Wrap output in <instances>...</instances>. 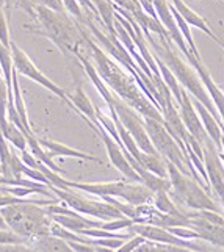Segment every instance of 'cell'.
I'll list each match as a JSON object with an SVG mask.
<instances>
[{
    "mask_svg": "<svg viewBox=\"0 0 224 252\" xmlns=\"http://www.w3.org/2000/svg\"><path fill=\"white\" fill-rule=\"evenodd\" d=\"M94 132H96L100 138L103 144H105V149H107V154H108V158H110V163L113 164V166L121 172L124 174V177L127 180H132V182H143L141 177L138 176V172L133 169V166L130 163H128L126 154H124V147L119 146V143H116L113 138L110 136V133L107 132L105 128L100 126V123H97L94 126Z\"/></svg>",
    "mask_w": 224,
    "mask_h": 252,
    "instance_id": "8fae6325",
    "label": "cell"
},
{
    "mask_svg": "<svg viewBox=\"0 0 224 252\" xmlns=\"http://www.w3.org/2000/svg\"><path fill=\"white\" fill-rule=\"evenodd\" d=\"M138 163L148 171L154 172L159 177H168V168H166V160L161 157L160 154H148V152H140L138 157Z\"/></svg>",
    "mask_w": 224,
    "mask_h": 252,
    "instance_id": "603a6c76",
    "label": "cell"
},
{
    "mask_svg": "<svg viewBox=\"0 0 224 252\" xmlns=\"http://www.w3.org/2000/svg\"><path fill=\"white\" fill-rule=\"evenodd\" d=\"M5 227H8V225H6L5 220L2 218V215H0V229H5Z\"/></svg>",
    "mask_w": 224,
    "mask_h": 252,
    "instance_id": "74e56055",
    "label": "cell"
},
{
    "mask_svg": "<svg viewBox=\"0 0 224 252\" xmlns=\"http://www.w3.org/2000/svg\"><path fill=\"white\" fill-rule=\"evenodd\" d=\"M8 85L0 71V128L6 126V108H8Z\"/></svg>",
    "mask_w": 224,
    "mask_h": 252,
    "instance_id": "f546056e",
    "label": "cell"
},
{
    "mask_svg": "<svg viewBox=\"0 0 224 252\" xmlns=\"http://www.w3.org/2000/svg\"><path fill=\"white\" fill-rule=\"evenodd\" d=\"M0 42L6 47H10V42H11L10 32H8V17L2 5H0Z\"/></svg>",
    "mask_w": 224,
    "mask_h": 252,
    "instance_id": "4dcf8cb0",
    "label": "cell"
},
{
    "mask_svg": "<svg viewBox=\"0 0 224 252\" xmlns=\"http://www.w3.org/2000/svg\"><path fill=\"white\" fill-rule=\"evenodd\" d=\"M0 176H2V168H0Z\"/></svg>",
    "mask_w": 224,
    "mask_h": 252,
    "instance_id": "60d3db41",
    "label": "cell"
},
{
    "mask_svg": "<svg viewBox=\"0 0 224 252\" xmlns=\"http://www.w3.org/2000/svg\"><path fill=\"white\" fill-rule=\"evenodd\" d=\"M63 2V6H64V10L69 13V14H72L74 17H77L79 21H85V17H83V13H82V8H80V3L77 2V0H62Z\"/></svg>",
    "mask_w": 224,
    "mask_h": 252,
    "instance_id": "d6a6232c",
    "label": "cell"
},
{
    "mask_svg": "<svg viewBox=\"0 0 224 252\" xmlns=\"http://www.w3.org/2000/svg\"><path fill=\"white\" fill-rule=\"evenodd\" d=\"M177 105H179L180 118H182L188 132L192 133L201 144L209 141L210 138H209V135H207L205 128L201 123V118H199V115H197L192 99L188 97V93L184 88H182V99H180V102L177 103Z\"/></svg>",
    "mask_w": 224,
    "mask_h": 252,
    "instance_id": "5bb4252c",
    "label": "cell"
},
{
    "mask_svg": "<svg viewBox=\"0 0 224 252\" xmlns=\"http://www.w3.org/2000/svg\"><path fill=\"white\" fill-rule=\"evenodd\" d=\"M38 3L39 5H44V6L50 8V10L58 11V13H64L66 11L62 0H38Z\"/></svg>",
    "mask_w": 224,
    "mask_h": 252,
    "instance_id": "e575fe53",
    "label": "cell"
},
{
    "mask_svg": "<svg viewBox=\"0 0 224 252\" xmlns=\"http://www.w3.org/2000/svg\"><path fill=\"white\" fill-rule=\"evenodd\" d=\"M32 251H72L69 243L55 235H41L33 237L30 241Z\"/></svg>",
    "mask_w": 224,
    "mask_h": 252,
    "instance_id": "7402d4cb",
    "label": "cell"
},
{
    "mask_svg": "<svg viewBox=\"0 0 224 252\" xmlns=\"http://www.w3.org/2000/svg\"><path fill=\"white\" fill-rule=\"evenodd\" d=\"M146 241V238L144 237H141V235H136V237H130L128 240H126L124 243H123V246H121L118 251L119 252H132V251H136L138 248H140L143 243Z\"/></svg>",
    "mask_w": 224,
    "mask_h": 252,
    "instance_id": "1f68e13d",
    "label": "cell"
},
{
    "mask_svg": "<svg viewBox=\"0 0 224 252\" xmlns=\"http://www.w3.org/2000/svg\"><path fill=\"white\" fill-rule=\"evenodd\" d=\"M128 180H116V182H91V184H85V182H71L66 179L64 188H74L79 189L85 194H90L94 197H119L123 199L127 189Z\"/></svg>",
    "mask_w": 224,
    "mask_h": 252,
    "instance_id": "4fadbf2b",
    "label": "cell"
},
{
    "mask_svg": "<svg viewBox=\"0 0 224 252\" xmlns=\"http://www.w3.org/2000/svg\"><path fill=\"white\" fill-rule=\"evenodd\" d=\"M10 49L13 52V66L17 71V74L22 75V77H27V79L36 82L41 86H44L46 90H49L50 93L58 95L60 99H63L67 105L72 108V103L67 97V93L62 88V86H58L55 82H52L46 74H42L39 69L34 66V63L30 60V57L25 54L22 49L17 47L14 42H10Z\"/></svg>",
    "mask_w": 224,
    "mask_h": 252,
    "instance_id": "9c48e42d",
    "label": "cell"
},
{
    "mask_svg": "<svg viewBox=\"0 0 224 252\" xmlns=\"http://www.w3.org/2000/svg\"><path fill=\"white\" fill-rule=\"evenodd\" d=\"M30 241L32 238L29 237H22L19 233H16L11 229H0V245L3 246H17V245H22V246H27L30 248Z\"/></svg>",
    "mask_w": 224,
    "mask_h": 252,
    "instance_id": "f1b7e54d",
    "label": "cell"
},
{
    "mask_svg": "<svg viewBox=\"0 0 224 252\" xmlns=\"http://www.w3.org/2000/svg\"><path fill=\"white\" fill-rule=\"evenodd\" d=\"M77 2L80 3V6L86 8V10L91 11V13H93L94 16H96V17H99V14H97V8H96V5H94L93 0H77Z\"/></svg>",
    "mask_w": 224,
    "mask_h": 252,
    "instance_id": "d590c367",
    "label": "cell"
},
{
    "mask_svg": "<svg viewBox=\"0 0 224 252\" xmlns=\"http://www.w3.org/2000/svg\"><path fill=\"white\" fill-rule=\"evenodd\" d=\"M143 121H144V127L148 130V135L155 147V151H157L165 160L171 161L172 164H176V166L184 174H187V176L194 174V179L199 182L204 188H207V191L210 193V188L204 184L201 176H197V171L194 169L193 163L190 161L187 152L184 151V147H180V144L176 141V138L168 132L165 124L159 119L148 118V116H143Z\"/></svg>",
    "mask_w": 224,
    "mask_h": 252,
    "instance_id": "5b68a950",
    "label": "cell"
},
{
    "mask_svg": "<svg viewBox=\"0 0 224 252\" xmlns=\"http://www.w3.org/2000/svg\"><path fill=\"white\" fill-rule=\"evenodd\" d=\"M154 58H155V63H157L159 66V71H160V77H161V80L165 82V85L169 88L171 94H172V97H174V100L179 103L180 99H182V86H180V83L177 82L176 79V75L171 72V69L163 63V60L159 58L157 55L154 54Z\"/></svg>",
    "mask_w": 224,
    "mask_h": 252,
    "instance_id": "cb8c5ba5",
    "label": "cell"
},
{
    "mask_svg": "<svg viewBox=\"0 0 224 252\" xmlns=\"http://www.w3.org/2000/svg\"><path fill=\"white\" fill-rule=\"evenodd\" d=\"M0 193H3V191H2V187H0Z\"/></svg>",
    "mask_w": 224,
    "mask_h": 252,
    "instance_id": "ab89813d",
    "label": "cell"
},
{
    "mask_svg": "<svg viewBox=\"0 0 224 252\" xmlns=\"http://www.w3.org/2000/svg\"><path fill=\"white\" fill-rule=\"evenodd\" d=\"M13 105L14 110L17 113V116L21 118V123L24 126V133H33V130L30 127V121H29V113L27 108H25V103H24V97H22V93H21V86H19V79H17V71L13 69Z\"/></svg>",
    "mask_w": 224,
    "mask_h": 252,
    "instance_id": "44dd1931",
    "label": "cell"
},
{
    "mask_svg": "<svg viewBox=\"0 0 224 252\" xmlns=\"http://www.w3.org/2000/svg\"><path fill=\"white\" fill-rule=\"evenodd\" d=\"M13 2L17 5V6H21L24 11H27L33 19L36 17V11H34V6H36V2L34 0H13Z\"/></svg>",
    "mask_w": 224,
    "mask_h": 252,
    "instance_id": "836d02e7",
    "label": "cell"
},
{
    "mask_svg": "<svg viewBox=\"0 0 224 252\" xmlns=\"http://www.w3.org/2000/svg\"><path fill=\"white\" fill-rule=\"evenodd\" d=\"M220 46H221V47H223V49H224V41H223V42H221V44H220Z\"/></svg>",
    "mask_w": 224,
    "mask_h": 252,
    "instance_id": "f35d334b",
    "label": "cell"
},
{
    "mask_svg": "<svg viewBox=\"0 0 224 252\" xmlns=\"http://www.w3.org/2000/svg\"><path fill=\"white\" fill-rule=\"evenodd\" d=\"M0 5L3 6V10H10L13 5V0H0Z\"/></svg>",
    "mask_w": 224,
    "mask_h": 252,
    "instance_id": "8d00e7d4",
    "label": "cell"
},
{
    "mask_svg": "<svg viewBox=\"0 0 224 252\" xmlns=\"http://www.w3.org/2000/svg\"><path fill=\"white\" fill-rule=\"evenodd\" d=\"M144 36L148 39L149 44L152 46L155 55L161 58L163 63H165L171 69V72L176 75V79L180 83V86H182L187 93L192 94L194 99L199 100L218 121H221L220 113H218L217 107L213 105L210 95L207 93L204 83L201 82L199 75H197L196 69H193L185 60L180 58L174 52V49H172V44H174V42L168 38H163V36H159V41H155L151 33L144 34Z\"/></svg>",
    "mask_w": 224,
    "mask_h": 252,
    "instance_id": "7a4b0ae2",
    "label": "cell"
},
{
    "mask_svg": "<svg viewBox=\"0 0 224 252\" xmlns=\"http://www.w3.org/2000/svg\"><path fill=\"white\" fill-rule=\"evenodd\" d=\"M0 132H2V135L5 136V140L13 147H16L19 152L27 149V138H25V133L22 132L21 127H17L13 123V121L6 119V126L3 128H0Z\"/></svg>",
    "mask_w": 224,
    "mask_h": 252,
    "instance_id": "d4e9b609",
    "label": "cell"
},
{
    "mask_svg": "<svg viewBox=\"0 0 224 252\" xmlns=\"http://www.w3.org/2000/svg\"><path fill=\"white\" fill-rule=\"evenodd\" d=\"M188 227L197 232L199 238L209 241L210 245L224 249V227L215 222L207 221L201 216H188Z\"/></svg>",
    "mask_w": 224,
    "mask_h": 252,
    "instance_id": "9a60e30c",
    "label": "cell"
},
{
    "mask_svg": "<svg viewBox=\"0 0 224 252\" xmlns=\"http://www.w3.org/2000/svg\"><path fill=\"white\" fill-rule=\"evenodd\" d=\"M202 161L207 171L209 185L220 196L221 202H224V164L221 161V155H218L217 146L212 140L202 144Z\"/></svg>",
    "mask_w": 224,
    "mask_h": 252,
    "instance_id": "7c38bea8",
    "label": "cell"
},
{
    "mask_svg": "<svg viewBox=\"0 0 224 252\" xmlns=\"http://www.w3.org/2000/svg\"><path fill=\"white\" fill-rule=\"evenodd\" d=\"M190 64L194 66L197 75H199L201 82L204 83L207 93H209V95H210V99H212V102H213V105L217 107V110H218V113H220L221 121L224 123V94H223V91L218 88L217 83L213 82L210 72L207 71V67L202 64V60L193 58L192 62H190Z\"/></svg>",
    "mask_w": 224,
    "mask_h": 252,
    "instance_id": "e0dca14e",
    "label": "cell"
},
{
    "mask_svg": "<svg viewBox=\"0 0 224 252\" xmlns=\"http://www.w3.org/2000/svg\"><path fill=\"white\" fill-rule=\"evenodd\" d=\"M34 11H36L34 21L41 24V30H36V33L44 34L50 41H54V44H57L67 57L85 55L82 50L85 44L82 27H77L64 13L54 11L44 5L36 3Z\"/></svg>",
    "mask_w": 224,
    "mask_h": 252,
    "instance_id": "3957f363",
    "label": "cell"
},
{
    "mask_svg": "<svg viewBox=\"0 0 224 252\" xmlns=\"http://www.w3.org/2000/svg\"><path fill=\"white\" fill-rule=\"evenodd\" d=\"M130 232L135 235H141L149 241L160 243V245H169V246H176L180 249H190V251H202V246L196 245V243L180 238L174 235L172 232H169L166 227H160V225H155L151 222H133L130 227Z\"/></svg>",
    "mask_w": 224,
    "mask_h": 252,
    "instance_id": "30bf717a",
    "label": "cell"
},
{
    "mask_svg": "<svg viewBox=\"0 0 224 252\" xmlns=\"http://www.w3.org/2000/svg\"><path fill=\"white\" fill-rule=\"evenodd\" d=\"M0 215L5 220L8 229L14 230L22 237L50 235L52 216L46 212L44 205L33 201L16 202L0 207Z\"/></svg>",
    "mask_w": 224,
    "mask_h": 252,
    "instance_id": "277c9868",
    "label": "cell"
},
{
    "mask_svg": "<svg viewBox=\"0 0 224 252\" xmlns=\"http://www.w3.org/2000/svg\"><path fill=\"white\" fill-rule=\"evenodd\" d=\"M39 144L44 147V151L50 158H58V157H69V158H77V160H85V161H97L100 163V158L94 157V155L85 154L82 151H77L74 147H69L63 143H58L54 140H46V138H38Z\"/></svg>",
    "mask_w": 224,
    "mask_h": 252,
    "instance_id": "ac0fdd59",
    "label": "cell"
},
{
    "mask_svg": "<svg viewBox=\"0 0 224 252\" xmlns=\"http://www.w3.org/2000/svg\"><path fill=\"white\" fill-rule=\"evenodd\" d=\"M97 8L99 19L107 27V32L110 34H116L115 30V5L111 0H93Z\"/></svg>",
    "mask_w": 224,
    "mask_h": 252,
    "instance_id": "484cf974",
    "label": "cell"
},
{
    "mask_svg": "<svg viewBox=\"0 0 224 252\" xmlns=\"http://www.w3.org/2000/svg\"><path fill=\"white\" fill-rule=\"evenodd\" d=\"M169 6H171L172 16H174V19H176V24H177V27H179L180 33H182V36H184V39H185V42H187V46H188V50H190V54H192V55H193L194 58L201 60L199 50H197V47H196V42H194V39H193V36H192V30H190V25L187 24V21L184 19V17L179 14V11L176 10L174 6H172L171 3H169Z\"/></svg>",
    "mask_w": 224,
    "mask_h": 252,
    "instance_id": "4316f807",
    "label": "cell"
},
{
    "mask_svg": "<svg viewBox=\"0 0 224 252\" xmlns=\"http://www.w3.org/2000/svg\"><path fill=\"white\" fill-rule=\"evenodd\" d=\"M85 41L88 42V47L91 49L93 55V64L96 67L100 79L105 82L111 93H115L119 99H123L128 103L133 110H136L141 116H148L159 119L163 123L161 111L149 100V97L143 93V90L138 86L136 80L128 74L123 66H118V63L111 58L105 50L99 47L91 38H88L86 32L82 29Z\"/></svg>",
    "mask_w": 224,
    "mask_h": 252,
    "instance_id": "6da1fadb",
    "label": "cell"
},
{
    "mask_svg": "<svg viewBox=\"0 0 224 252\" xmlns=\"http://www.w3.org/2000/svg\"><path fill=\"white\" fill-rule=\"evenodd\" d=\"M193 105H194V108L197 111V115H199V118H201V123H202V126L205 128L207 135H209V138L213 141V144L217 146V149H220V147H221V126H220V121L215 118L197 99H194Z\"/></svg>",
    "mask_w": 224,
    "mask_h": 252,
    "instance_id": "ffe728a7",
    "label": "cell"
},
{
    "mask_svg": "<svg viewBox=\"0 0 224 252\" xmlns=\"http://www.w3.org/2000/svg\"><path fill=\"white\" fill-rule=\"evenodd\" d=\"M49 189L63 204H66L67 207H71L72 210L79 212L85 216H91V218L102 220V221L124 218V213L121 212L118 207L103 201V199L102 201H96V199H91L85 194L77 193L74 188H58L55 185H49Z\"/></svg>",
    "mask_w": 224,
    "mask_h": 252,
    "instance_id": "52a82bcc",
    "label": "cell"
},
{
    "mask_svg": "<svg viewBox=\"0 0 224 252\" xmlns=\"http://www.w3.org/2000/svg\"><path fill=\"white\" fill-rule=\"evenodd\" d=\"M69 100H71L72 103V110L79 115L86 124H88L91 128H94V126H96L99 121L96 118V108H94V105L91 103L90 97L86 95V93L83 91L82 85L77 83L75 85V90L74 93L67 94Z\"/></svg>",
    "mask_w": 224,
    "mask_h": 252,
    "instance_id": "2e32d148",
    "label": "cell"
},
{
    "mask_svg": "<svg viewBox=\"0 0 224 252\" xmlns=\"http://www.w3.org/2000/svg\"><path fill=\"white\" fill-rule=\"evenodd\" d=\"M169 3L176 8V10L179 11V14L184 17V19L187 21V24L188 25H192V27H194V29H199L201 32H204V33H207V36H210L217 44H221V42L224 41V39H221V38H218L217 34L213 33V30L209 27V24L205 22V19L202 16H199L196 11H193L192 8H190L184 0H169Z\"/></svg>",
    "mask_w": 224,
    "mask_h": 252,
    "instance_id": "d6986e66",
    "label": "cell"
},
{
    "mask_svg": "<svg viewBox=\"0 0 224 252\" xmlns=\"http://www.w3.org/2000/svg\"><path fill=\"white\" fill-rule=\"evenodd\" d=\"M108 108L115 110L116 116L119 118L121 123H123V126L128 130V132H130L135 143L138 144V147H140L143 152L159 154L157 151H155V147H154L151 138L148 135V130H146V127H144V121H143V116L140 115V113H138L136 110H133L123 99H119L118 95H113V100H111Z\"/></svg>",
    "mask_w": 224,
    "mask_h": 252,
    "instance_id": "ba28073f",
    "label": "cell"
},
{
    "mask_svg": "<svg viewBox=\"0 0 224 252\" xmlns=\"http://www.w3.org/2000/svg\"><path fill=\"white\" fill-rule=\"evenodd\" d=\"M166 168H168V179L171 182L169 196L174 197L172 201L184 204L188 208H192V210L220 212V208L215 204L210 193L204 189V187L199 182L184 174L176 164H172L168 160H166Z\"/></svg>",
    "mask_w": 224,
    "mask_h": 252,
    "instance_id": "8992f818",
    "label": "cell"
},
{
    "mask_svg": "<svg viewBox=\"0 0 224 252\" xmlns=\"http://www.w3.org/2000/svg\"><path fill=\"white\" fill-rule=\"evenodd\" d=\"M152 204L159 212L166 213V215H180V213H184V212L179 210V207L171 199L168 191H157V193H154Z\"/></svg>",
    "mask_w": 224,
    "mask_h": 252,
    "instance_id": "83f0119b",
    "label": "cell"
}]
</instances>
